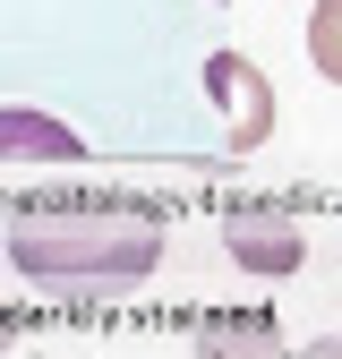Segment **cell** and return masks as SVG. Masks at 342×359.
Returning <instances> with one entry per match:
<instances>
[{
    "label": "cell",
    "mask_w": 342,
    "mask_h": 359,
    "mask_svg": "<svg viewBox=\"0 0 342 359\" xmlns=\"http://www.w3.org/2000/svg\"><path fill=\"white\" fill-rule=\"evenodd\" d=\"M9 265L34 283H146L163 265V222L137 205H34L9 214Z\"/></svg>",
    "instance_id": "1"
},
{
    "label": "cell",
    "mask_w": 342,
    "mask_h": 359,
    "mask_svg": "<svg viewBox=\"0 0 342 359\" xmlns=\"http://www.w3.org/2000/svg\"><path fill=\"white\" fill-rule=\"evenodd\" d=\"M205 95H214V111H223V128H231V154H256L274 137V77L256 69L248 52H205Z\"/></svg>",
    "instance_id": "2"
},
{
    "label": "cell",
    "mask_w": 342,
    "mask_h": 359,
    "mask_svg": "<svg viewBox=\"0 0 342 359\" xmlns=\"http://www.w3.org/2000/svg\"><path fill=\"white\" fill-rule=\"evenodd\" d=\"M223 248H231L240 274L282 283V274H299V257H308V231H299V214H282V205H240L223 222Z\"/></svg>",
    "instance_id": "3"
},
{
    "label": "cell",
    "mask_w": 342,
    "mask_h": 359,
    "mask_svg": "<svg viewBox=\"0 0 342 359\" xmlns=\"http://www.w3.org/2000/svg\"><path fill=\"white\" fill-rule=\"evenodd\" d=\"M0 163H86V137H77L60 111L0 103Z\"/></svg>",
    "instance_id": "4"
},
{
    "label": "cell",
    "mask_w": 342,
    "mask_h": 359,
    "mask_svg": "<svg viewBox=\"0 0 342 359\" xmlns=\"http://www.w3.org/2000/svg\"><path fill=\"white\" fill-rule=\"evenodd\" d=\"M197 359H291V351H282V325L266 308H240V317H205L197 325Z\"/></svg>",
    "instance_id": "5"
},
{
    "label": "cell",
    "mask_w": 342,
    "mask_h": 359,
    "mask_svg": "<svg viewBox=\"0 0 342 359\" xmlns=\"http://www.w3.org/2000/svg\"><path fill=\"white\" fill-rule=\"evenodd\" d=\"M308 60L325 86H342V0H317L308 9Z\"/></svg>",
    "instance_id": "6"
},
{
    "label": "cell",
    "mask_w": 342,
    "mask_h": 359,
    "mask_svg": "<svg viewBox=\"0 0 342 359\" xmlns=\"http://www.w3.org/2000/svg\"><path fill=\"white\" fill-rule=\"evenodd\" d=\"M299 359H342V334H317V342L299 351Z\"/></svg>",
    "instance_id": "7"
}]
</instances>
